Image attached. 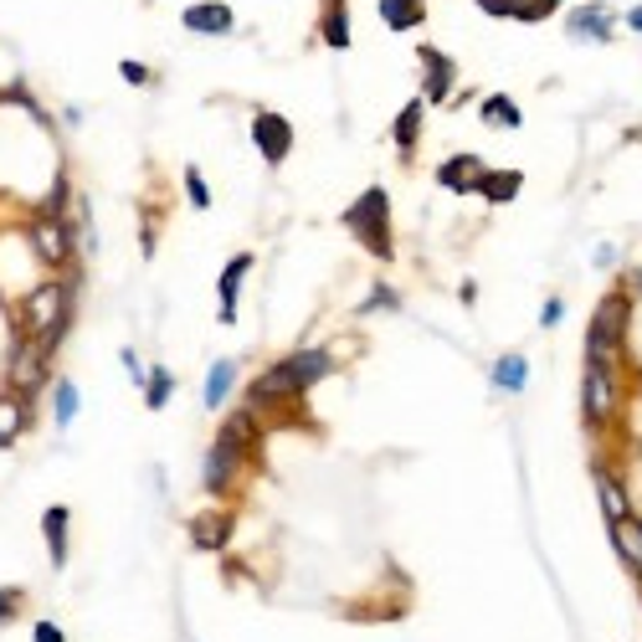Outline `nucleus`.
Masks as SVG:
<instances>
[{"label":"nucleus","mask_w":642,"mask_h":642,"mask_svg":"<svg viewBox=\"0 0 642 642\" xmlns=\"http://www.w3.org/2000/svg\"><path fill=\"white\" fill-rule=\"evenodd\" d=\"M73 313H78V278L52 273V278H37L16 304H5V330L26 334L47 355H57V345L73 330Z\"/></svg>","instance_id":"obj_1"},{"label":"nucleus","mask_w":642,"mask_h":642,"mask_svg":"<svg viewBox=\"0 0 642 642\" xmlns=\"http://www.w3.org/2000/svg\"><path fill=\"white\" fill-rule=\"evenodd\" d=\"M0 386L26 396L37 407L41 396L52 390V355L41 350L37 339L26 334H5V360H0Z\"/></svg>","instance_id":"obj_2"},{"label":"nucleus","mask_w":642,"mask_h":642,"mask_svg":"<svg viewBox=\"0 0 642 642\" xmlns=\"http://www.w3.org/2000/svg\"><path fill=\"white\" fill-rule=\"evenodd\" d=\"M345 227H350L355 242H360L375 262H390V257H396V242H390V195L381 191V185L360 191L350 206H345Z\"/></svg>","instance_id":"obj_3"},{"label":"nucleus","mask_w":642,"mask_h":642,"mask_svg":"<svg viewBox=\"0 0 642 642\" xmlns=\"http://www.w3.org/2000/svg\"><path fill=\"white\" fill-rule=\"evenodd\" d=\"M21 236H26V247L37 257V268L47 278L52 273H67L73 262H78V242L67 232V216H47V211H31L21 221Z\"/></svg>","instance_id":"obj_4"},{"label":"nucleus","mask_w":642,"mask_h":642,"mask_svg":"<svg viewBox=\"0 0 642 642\" xmlns=\"http://www.w3.org/2000/svg\"><path fill=\"white\" fill-rule=\"evenodd\" d=\"M627 309H632V304H627L622 293L602 298V309H596V319H591V334H586V365L612 370L617 345H622V334H627Z\"/></svg>","instance_id":"obj_5"},{"label":"nucleus","mask_w":642,"mask_h":642,"mask_svg":"<svg viewBox=\"0 0 642 642\" xmlns=\"http://www.w3.org/2000/svg\"><path fill=\"white\" fill-rule=\"evenodd\" d=\"M247 134H253L257 155L268 159L273 170L293 155V124H288V114H278V108H257L253 124H247Z\"/></svg>","instance_id":"obj_6"},{"label":"nucleus","mask_w":642,"mask_h":642,"mask_svg":"<svg viewBox=\"0 0 642 642\" xmlns=\"http://www.w3.org/2000/svg\"><path fill=\"white\" fill-rule=\"evenodd\" d=\"M617 401H622V390H617V381H612V370L602 365H586L581 375V411L591 427H606L612 416H617Z\"/></svg>","instance_id":"obj_7"},{"label":"nucleus","mask_w":642,"mask_h":642,"mask_svg":"<svg viewBox=\"0 0 642 642\" xmlns=\"http://www.w3.org/2000/svg\"><path fill=\"white\" fill-rule=\"evenodd\" d=\"M242 478H247V458L232 452L227 442H211L206 458H201V488H206V493H232Z\"/></svg>","instance_id":"obj_8"},{"label":"nucleus","mask_w":642,"mask_h":642,"mask_svg":"<svg viewBox=\"0 0 642 642\" xmlns=\"http://www.w3.org/2000/svg\"><path fill=\"white\" fill-rule=\"evenodd\" d=\"M232 535H236V514L232 509H221V504L201 509V514L191 519V545L206 550V555H221V550L232 545Z\"/></svg>","instance_id":"obj_9"},{"label":"nucleus","mask_w":642,"mask_h":642,"mask_svg":"<svg viewBox=\"0 0 642 642\" xmlns=\"http://www.w3.org/2000/svg\"><path fill=\"white\" fill-rule=\"evenodd\" d=\"M41 540H47V561H52V570H67V561H73V509L67 504L41 509Z\"/></svg>","instance_id":"obj_10"},{"label":"nucleus","mask_w":642,"mask_h":642,"mask_svg":"<svg viewBox=\"0 0 642 642\" xmlns=\"http://www.w3.org/2000/svg\"><path fill=\"white\" fill-rule=\"evenodd\" d=\"M216 442H227L232 452H242V458L253 463L257 448H262V416H257V411H247V407L232 411V416L221 422V432H216Z\"/></svg>","instance_id":"obj_11"},{"label":"nucleus","mask_w":642,"mask_h":642,"mask_svg":"<svg viewBox=\"0 0 642 642\" xmlns=\"http://www.w3.org/2000/svg\"><path fill=\"white\" fill-rule=\"evenodd\" d=\"M484 176H488V165L478 155H467V150L437 165V185L452 191V195H478V180H484Z\"/></svg>","instance_id":"obj_12"},{"label":"nucleus","mask_w":642,"mask_h":642,"mask_svg":"<svg viewBox=\"0 0 642 642\" xmlns=\"http://www.w3.org/2000/svg\"><path fill=\"white\" fill-rule=\"evenodd\" d=\"M31 432V401L0 386V452H11Z\"/></svg>","instance_id":"obj_13"},{"label":"nucleus","mask_w":642,"mask_h":642,"mask_svg":"<svg viewBox=\"0 0 642 642\" xmlns=\"http://www.w3.org/2000/svg\"><path fill=\"white\" fill-rule=\"evenodd\" d=\"M422 67H427V88H422V103H448L452 98V82H458V67H452L448 52H437V47H422L416 52Z\"/></svg>","instance_id":"obj_14"},{"label":"nucleus","mask_w":642,"mask_h":642,"mask_svg":"<svg viewBox=\"0 0 642 642\" xmlns=\"http://www.w3.org/2000/svg\"><path fill=\"white\" fill-rule=\"evenodd\" d=\"M232 26H236V11L221 5V0H195L185 11V31H195V37H227Z\"/></svg>","instance_id":"obj_15"},{"label":"nucleus","mask_w":642,"mask_h":642,"mask_svg":"<svg viewBox=\"0 0 642 642\" xmlns=\"http://www.w3.org/2000/svg\"><path fill=\"white\" fill-rule=\"evenodd\" d=\"M283 365H288V375L298 381V390H313L334 370V355L330 350H293V355H283Z\"/></svg>","instance_id":"obj_16"},{"label":"nucleus","mask_w":642,"mask_h":642,"mask_svg":"<svg viewBox=\"0 0 642 642\" xmlns=\"http://www.w3.org/2000/svg\"><path fill=\"white\" fill-rule=\"evenodd\" d=\"M253 273V253H236L227 268H221V324H236V293Z\"/></svg>","instance_id":"obj_17"},{"label":"nucleus","mask_w":642,"mask_h":642,"mask_svg":"<svg viewBox=\"0 0 642 642\" xmlns=\"http://www.w3.org/2000/svg\"><path fill=\"white\" fill-rule=\"evenodd\" d=\"M612 545H617V555L627 561V570H632V576H642V519H638V514L612 519Z\"/></svg>","instance_id":"obj_18"},{"label":"nucleus","mask_w":642,"mask_h":642,"mask_svg":"<svg viewBox=\"0 0 642 642\" xmlns=\"http://www.w3.org/2000/svg\"><path fill=\"white\" fill-rule=\"evenodd\" d=\"M422 114H427V103H422V98H411L407 108L396 114V124H390V139H396L401 159L416 155V139H422Z\"/></svg>","instance_id":"obj_19"},{"label":"nucleus","mask_w":642,"mask_h":642,"mask_svg":"<svg viewBox=\"0 0 642 642\" xmlns=\"http://www.w3.org/2000/svg\"><path fill=\"white\" fill-rule=\"evenodd\" d=\"M561 0H478V11L488 16H509V21H545Z\"/></svg>","instance_id":"obj_20"},{"label":"nucleus","mask_w":642,"mask_h":642,"mask_svg":"<svg viewBox=\"0 0 642 642\" xmlns=\"http://www.w3.org/2000/svg\"><path fill=\"white\" fill-rule=\"evenodd\" d=\"M319 37L330 41L334 52L350 47V0H324V16H319Z\"/></svg>","instance_id":"obj_21"},{"label":"nucleus","mask_w":642,"mask_h":642,"mask_svg":"<svg viewBox=\"0 0 642 642\" xmlns=\"http://www.w3.org/2000/svg\"><path fill=\"white\" fill-rule=\"evenodd\" d=\"M519 185H525V170H488V176L478 180V195L493 201V206H509V201L519 195Z\"/></svg>","instance_id":"obj_22"},{"label":"nucleus","mask_w":642,"mask_h":642,"mask_svg":"<svg viewBox=\"0 0 642 642\" xmlns=\"http://www.w3.org/2000/svg\"><path fill=\"white\" fill-rule=\"evenodd\" d=\"M570 37L606 41V37H612V11H606V5H581V11L570 16Z\"/></svg>","instance_id":"obj_23"},{"label":"nucleus","mask_w":642,"mask_h":642,"mask_svg":"<svg viewBox=\"0 0 642 642\" xmlns=\"http://www.w3.org/2000/svg\"><path fill=\"white\" fill-rule=\"evenodd\" d=\"M381 21L390 31H411L427 21V0H381Z\"/></svg>","instance_id":"obj_24"},{"label":"nucleus","mask_w":642,"mask_h":642,"mask_svg":"<svg viewBox=\"0 0 642 642\" xmlns=\"http://www.w3.org/2000/svg\"><path fill=\"white\" fill-rule=\"evenodd\" d=\"M236 386V360H216L211 370H206V386H201V401L206 407H221L227 396H232Z\"/></svg>","instance_id":"obj_25"},{"label":"nucleus","mask_w":642,"mask_h":642,"mask_svg":"<svg viewBox=\"0 0 642 642\" xmlns=\"http://www.w3.org/2000/svg\"><path fill=\"white\" fill-rule=\"evenodd\" d=\"M52 422H57V432H67L73 422H78V407H82V396H78V386L73 381H52Z\"/></svg>","instance_id":"obj_26"},{"label":"nucleus","mask_w":642,"mask_h":642,"mask_svg":"<svg viewBox=\"0 0 642 642\" xmlns=\"http://www.w3.org/2000/svg\"><path fill=\"white\" fill-rule=\"evenodd\" d=\"M484 124L488 129H519L525 114H519V103H514L509 93H488L484 98Z\"/></svg>","instance_id":"obj_27"},{"label":"nucleus","mask_w":642,"mask_h":642,"mask_svg":"<svg viewBox=\"0 0 642 642\" xmlns=\"http://www.w3.org/2000/svg\"><path fill=\"white\" fill-rule=\"evenodd\" d=\"M529 381V365L525 355H504V360H493V390H509V396H519Z\"/></svg>","instance_id":"obj_28"},{"label":"nucleus","mask_w":642,"mask_h":642,"mask_svg":"<svg viewBox=\"0 0 642 642\" xmlns=\"http://www.w3.org/2000/svg\"><path fill=\"white\" fill-rule=\"evenodd\" d=\"M596 493H602V509H606V519H627L632 514V504H627V488L606 473V467H596Z\"/></svg>","instance_id":"obj_29"},{"label":"nucleus","mask_w":642,"mask_h":642,"mask_svg":"<svg viewBox=\"0 0 642 642\" xmlns=\"http://www.w3.org/2000/svg\"><path fill=\"white\" fill-rule=\"evenodd\" d=\"M170 390H176V375H170L165 365H155L150 375H144V407L165 411V407H170Z\"/></svg>","instance_id":"obj_30"},{"label":"nucleus","mask_w":642,"mask_h":642,"mask_svg":"<svg viewBox=\"0 0 642 642\" xmlns=\"http://www.w3.org/2000/svg\"><path fill=\"white\" fill-rule=\"evenodd\" d=\"M26 612V586H0V627H11Z\"/></svg>","instance_id":"obj_31"},{"label":"nucleus","mask_w":642,"mask_h":642,"mask_svg":"<svg viewBox=\"0 0 642 642\" xmlns=\"http://www.w3.org/2000/svg\"><path fill=\"white\" fill-rule=\"evenodd\" d=\"M185 195H191V206H201V211H206V206H211V185H206V180H201V170H185Z\"/></svg>","instance_id":"obj_32"},{"label":"nucleus","mask_w":642,"mask_h":642,"mask_svg":"<svg viewBox=\"0 0 642 642\" xmlns=\"http://www.w3.org/2000/svg\"><path fill=\"white\" fill-rule=\"evenodd\" d=\"M118 73H124V82H134V88H144V82H150V67H144V62H134V57L118 62Z\"/></svg>","instance_id":"obj_33"},{"label":"nucleus","mask_w":642,"mask_h":642,"mask_svg":"<svg viewBox=\"0 0 642 642\" xmlns=\"http://www.w3.org/2000/svg\"><path fill=\"white\" fill-rule=\"evenodd\" d=\"M31 642H67V632L57 622H37L31 627Z\"/></svg>","instance_id":"obj_34"},{"label":"nucleus","mask_w":642,"mask_h":642,"mask_svg":"<svg viewBox=\"0 0 642 642\" xmlns=\"http://www.w3.org/2000/svg\"><path fill=\"white\" fill-rule=\"evenodd\" d=\"M370 309H396V293H390V288H375V293L365 298V309H360V313H370Z\"/></svg>","instance_id":"obj_35"},{"label":"nucleus","mask_w":642,"mask_h":642,"mask_svg":"<svg viewBox=\"0 0 642 642\" xmlns=\"http://www.w3.org/2000/svg\"><path fill=\"white\" fill-rule=\"evenodd\" d=\"M561 313H565L561 298H545V313H540V324H545V330H555V324H561Z\"/></svg>","instance_id":"obj_36"},{"label":"nucleus","mask_w":642,"mask_h":642,"mask_svg":"<svg viewBox=\"0 0 642 642\" xmlns=\"http://www.w3.org/2000/svg\"><path fill=\"white\" fill-rule=\"evenodd\" d=\"M118 360H124V370H129V375H134L139 386H144V375H150V370L139 365V355H134V350H118Z\"/></svg>","instance_id":"obj_37"},{"label":"nucleus","mask_w":642,"mask_h":642,"mask_svg":"<svg viewBox=\"0 0 642 642\" xmlns=\"http://www.w3.org/2000/svg\"><path fill=\"white\" fill-rule=\"evenodd\" d=\"M627 21H632V31H642V5H638V11H632V16H627Z\"/></svg>","instance_id":"obj_38"}]
</instances>
